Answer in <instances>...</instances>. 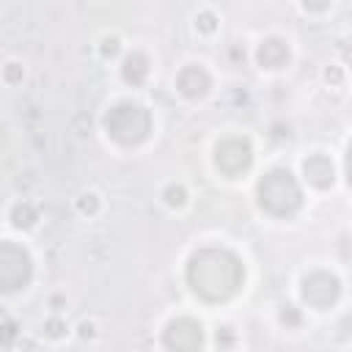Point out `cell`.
<instances>
[{"label": "cell", "instance_id": "obj_1", "mask_svg": "<svg viewBox=\"0 0 352 352\" xmlns=\"http://www.w3.org/2000/svg\"><path fill=\"white\" fill-rule=\"evenodd\" d=\"M242 280H245V267L226 248H204V250L192 253L187 261L190 289L209 302H223V300L234 297L239 292Z\"/></svg>", "mask_w": 352, "mask_h": 352}, {"label": "cell", "instance_id": "obj_2", "mask_svg": "<svg viewBox=\"0 0 352 352\" xmlns=\"http://www.w3.org/2000/svg\"><path fill=\"white\" fill-rule=\"evenodd\" d=\"M258 204L275 217H292L302 206V190L292 170L275 168L258 182Z\"/></svg>", "mask_w": 352, "mask_h": 352}, {"label": "cell", "instance_id": "obj_3", "mask_svg": "<svg viewBox=\"0 0 352 352\" xmlns=\"http://www.w3.org/2000/svg\"><path fill=\"white\" fill-rule=\"evenodd\" d=\"M104 129L113 140L124 146H135L148 138L151 132V116L143 104L138 102H118L107 110L104 116Z\"/></svg>", "mask_w": 352, "mask_h": 352}, {"label": "cell", "instance_id": "obj_4", "mask_svg": "<svg viewBox=\"0 0 352 352\" xmlns=\"http://www.w3.org/2000/svg\"><path fill=\"white\" fill-rule=\"evenodd\" d=\"M33 278L30 253L16 242H0V292H16Z\"/></svg>", "mask_w": 352, "mask_h": 352}, {"label": "cell", "instance_id": "obj_5", "mask_svg": "<svg viewBox=\"0 0 352 352\" xmlns=\"http://www.w3.org/2000/svg\"><path fill=\"white\" fill-rule=\"evenodd\" d=\"M214 162H217V168L226 176L245 173L250 168V162H253L250 140H245V138H226V140H220L217 148H214Z\"/></svg>", "mask_w": 352, "mask_h": 352}, {"label": "cell", "instance_id": "obj_6", "mask_svg": "<svg viewBox=\"0 0 352 352\" xmlns=\"http://www.w3.org/2000/svg\"><path fill=\"white\" fill-rule=\"evenodd\" d=\"M162 341L170 352H198L204 346V327H201V322H195L190 316H179V319L168 322Z\"/></svg>", "mask_w": 352, "mask_h": 352}, {"label": "cell", "instance_id": "obj_7", "mask_svg": "<svg viewBox=\"0 0 352 352\" xmlns=\"http://www.w3.org/2000/svg\"><path fill=\"white\" fill-rule=\"evenodd\" d=\"M341 294V280L330 272H311L302 278V300L314 308H327L338 300Z\"/></svg>", "mask_w": 352, "mask_h": 352}, {"label": "cell", "instance_id": "obj_8", "mask_svg": "<svg viewBox=\"0 0 352 352\" xmlns=\"http://www.w3.org/2000/svg\"><path fill=\"white\" fill-rule=\"evenodd\" d=\"M176 88H179V94H184L187 99H201V96L209 94L212 80H209V74H206L204 66H195V63H192V66H184V69L179 72Z\"/></svg>", "mask_w": 352, "mask_h": 352}, {"label": "cell", "instance_id": "obj_9", "mask_svg": "<svg viewBox=\"0 0 352 352\" xmlns=\"http://www.w3.org/2000/svg\"><path fill=\"white\" fill-rule=\"evenodd\" d=\"M302 173H305V179L314 184V187H330L333 184V176H336V170H333V162L324 157V154H311L305 162H302Z\"/></svg>", "mask_w": 352, "mask_h": 352}, {"label": "cell", "instance_id": "obj_10", "mask_svg": "<svg viewBox=\"0 0 352 352\" xmlns=\"http://www.w3.org/2000/svg\"><path fill=\"white\" fill-rule=\"evenodd\" d=\"M256 58L264 69H280L289 63V47L283 38H264L256 50Z\"/></svg>", "mask_w": 352, "mask_h": 352}, {"label": "cell", "instance_id": "obj_11", "mask_svg": "<svg viewBox=\"0 0 352 352\" xmlns=\"http://www.w3.org/2000/svg\"><path fill=\"white\" fill-rule=\"evenodd\" d=\"M121 77L129 82V85H143L146 77H148V58L143 52H132L124 58V66H121Z\"/></svg>", "mask_w": 352, "mask_h": 352}, {"label": "cell", "instance_id": "obj_12", "mask_svg": "<svg viewBox=\"0 0 352 352\" xmlns=\"http://www.w3.org/2000/svg\"><path fill=\"white\" fill-rule=\"evenodd\" d=\"M36 220H38V212H36L33 204H28V201H22V204H16V206L11 209V223H14L16 228H30V226H36Z\"/></svg>", "mask_w": 352, "mask_h": 352}, {"label": "cell", "instance_id": "obj_13", "mask_svg": "<svg viewBox=\"0 0 352 352\" xmlns=\"http://www.w3.org/2000/svg\"><path fill=\"white\" fill-rule=\"evenodd\" d=\"M162 198H165L168 206H182V204L187 201V192H184L182 184H168L165 192H162Z\"/></svg>", "mask_w": 352, "mask_h": 352}, {"label": "cell", "instance_id": "obj_14", "mask_svg": "<svg viewBox=\"0 0 352 352\" xmlns=\"http://www.w3.org/2000/svg\"><path fill=\"white\" fill-rule=\"evenodd\" d=\"M96 206H99V201H96L94 192H85V195H80V201H77V209H80L82 214H94Z\"/></svg>", "mask_w": 352, "mask_h": 352}, {"label": "cell", "instance_id": "obj_15", "mask_svg": "<svg viewBox=\"0 0 352 352\" xmlns=\"http://www.w3.org/2000/svg\"><path fill=\"white\" fill-rule=\"evenodd\" d=\"M280 322H283L286 327H297V324H300V314H297V308H294V305H283V311H280Z\"/></svg>", "mask_w": 352, "mask_h": 352}, {"label": "cell", "instance_id": "obj_16", "mask_svg": "<svg viewBox=\"0 0 352 352\" xmlns=\"http://www.w3.org/2000/svg\"><path fill=\"white\" fill-rule=\"evenodd\" d=\"M14 338H16V327L11 322H3L0 324V346H11Z\"/></svg>", "mask_w": 352, "mask_h": 352}, {"label": "cell", "instance_id": "obj_17", "mask_svg": "<svg viewBox=\"0 0 352 352\" xmlns=\"http://www.w3.org/2000/svg\"><path fill=\"white\" fill-rule=\"evenodd\" d=\"M195 25H198L201 30H206V33H212V30H214V14H209V11H204V14H198V19H195Z\"/></svg>", "mask_w": 352, "mask_h": 352}, {"label": "cell", "instance_id": "obj_18", "mask_svg": "<svg viewBox=\"0 0 352 352\" xmlns=\"http://www.w3.org/2000/svg\"><path fill=\"white\" fill-rule=\"evenodd\" d=\"M44 330H47V336H52V338H58V336H63V330H66V324H63L60 319H50V322L44 324Z\"/></svg>", "mask_w": 352, "mask_h": 352}, {"label": "cell", "instance_id": "obj_19", "mask_svg": "<svg viewBox=\"0 0 352 352\" xmlns=\"http://www.w3.org/2000/svg\"><path fill=\"white\" fill-rule=\"evenodd\" d=\"M6 80L8 82H19L22 80V66L19 63H8L6 66Z\"/></svg>", "mask_w": 352, "mask_h": 352}, {"label": "cell", "instance_id": "obj_20", "mask_svg": "<svg viewBox=\"0 0 352 352\" xmlns=\"http://www.w3.org/2000/svg\"><path fill=\"white\" fill-rule=\"evenodd\" d=\"M118 52V38H104L102 41V55L107 58V55H116Z\"/></svg>", "mask_w": 352, "mask_h": 352}, {"label": "cell", "instance_id": "obj_21", "mask_svg": "<svg viewBox=\"0 0 352 352\" xmlns=\"http://www.w3.org/2000/svg\"><path fill=\"white\" fill-rule=\"evenodd\" d=\"M234 341V333H231V327H223L220 333H217V344H223V346H228Z\"/></svg>", "mask_w": 352, "mask_h": 352}, {"label": "cell", "instance_id": "obj_22", "mask_svg": "<svg viewBox=\"0 0 352 352\" xmlns=\"http://www.w3.org/2000/svg\"><path fill=\"white\" fill-rule=\"evenodd\" d=\"M80 330H82V336H85V338H88V336H91V333H94V327H91V324H82V327H80Z\"/></svg>", "mask_w": 352, "mask_h": 352}]
</instances>
